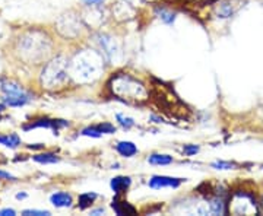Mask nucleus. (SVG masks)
Here are the masks:
<instances>
[{"mask_svg": "<svg viewBox=\"0 0 263 216\" xmlns=\"http://www.w3.org/2000/svg\"><path fill=\"white\" fill-rule=\"evenodd\" d=\"M260 206H262V207H260V212H263V202L260 203Z\"/></svg>", "mask_w": 263, "mask_h": 216, "instance_id": "c756f323", "label": "nucleus"}, {"mask_svg": "<svg viewBox=\"0 0 263 216\" xmlns=\"http://www.w3.org/2000/svg\"><path fill=\"white\" fill-rule=\"evenodd\" d=\"M98 129L104 133H108V134H111V133L116 132V127H114L113 124H110V123H103V124H100L98 126Z\"/></svg>", "mask_w": 263, "mask_h": 216, "instance_id": "4be33fe9", "label": "nucleus"}, {"mask_svg": "<svg viewBox=\"0 0 263 216\" xmlns=\"http://www.w3.org/2000/svg\"><path fill=\"white\" fill-rule=\"evenodd\" d=\"M183 179H174V177H167V175H154L149 180L151 188H164V187H179L183 183Z\"/></svg>", "mask_w": 263, "mask_h": 216, "instance_id": "423d86ee", "label": "nucleus"}, {"mask_svg": "<svg viewBox=\"0 0 263 216\" xmlns=\"http://www.w3.org/2000/svg\"><path fill=\"white\" fill-rule=\"evenodd\" d=\"M27 198V194H25V193H19V194H16V199H19V200H21V199H25Z\"/></svg>", "mask_w": 263, "mask_h": 216, "instance_id": "c85d7f7f", "label": "nucleus"}, {"mask_svg": "<svg viewBox=\"0 0 263 216\" xmlns=\"http://www.w3.org/2000/svg\"><path fill=\"white\" fill-rule=\"evenodd\" d=\"M100 213H104L103 209H97V210H92V212H91V215H100Z\"/></svg>", "mask_w": 263, "mask_h": 216, "instance_id": "cd10ccee", "label": "nucleus"}, {"mask_svg": "<svg viewBox=\"0 0 263 216\" xmlns=\"http://www.w3.org/2000/svg\"><path fill=\"white\" fill-rule=\"evenodd\" d=\"M111 207L114 209V212L117 215H135L136 213V209L132 206L130 203L127 202H120L119 199H114Z\"/></svg>", "mask_w": 263, "mask_h": 216, "instance_id": "0eeeda50", "label": "nucleus"}, {"mask_svg": "<svg viewBox=\"0 0 263 216\" xmlns=\"http://www.w3.org/2000/svg\"><path fill=\"white\" fill-rule=\"evenodd\" d=\"M84 2L86 3V5H89V6H91V5H98V3H101L103 0H84Z\"/></svg>", "mask_w": 263, "mask_h": 216, "instance_id": "bb28decb", "label": "nucleus"}, {"mask_svg": "<svg viewBox=\"0 0 263 216\" xmlns=\"http://www.w3.org/2000/svg\"><path fill=\"white\" fill-rule=\"evenodd\" d=\"M130 179L129 177H114L111 180V188H113V191L116 194H122L124 193L127 188L130 187Z\"/></svg>", "mask_w": 263, "mask_h": 216, "instance_id": "1a4fd4ad", "label": "nucleus"}, {"mask_svg": "<svg viewBox=\"0 0 263 216\" xmlns=\"http://www.w3.org/2000/svg\"><path fill=\"white\" fill-rule=\"evenodd\" d=\"M234 13V9H233V6L228 3V2H226V3H221L218 8H216V15H218V18H230L231 15Z\"/></svg>", "mask_w": 263, "mask_h": 216, "instance_id": "ddd939ff", "label": "nucleus"}, {"mask_svg": "<svg viewBox=\"0 0 263 216\" xmlns=\"http://www.w3.org/2000/svg\"><path fill=\"white\" fill-rule=\"evenodd\" d=\"M227 210L233 215H259L260 205L252 193L240 190L234 191L227 203Z\"/></svg>", "mask_w": 263, "mask_h": 216, "instance_id": "7ed1b4c3", "label": "nucleus"}, {"mask_svg": "<svg viewBox=\"0 0 263 216\" xmlns=\"http://www.w3.org/2000/svg\"><path fill=\"white\" fill-rule=\"evenodd\" d=\"M148 161H149V164H152V165H168V164L173 162V156L155 153V155H151Z\"/></svg>", "mask_w": 263, "mask_h": 216, "instance_id": "4468645a", "label": "nucleus"}, {"mask_svg": "<svg viewBox=\"0 0 263 216\" xmlns=\"http://www.w3.org/2000/svg\"><path fill=\"white\" fill-rule=\"evenodd\" d=\"M29 149H43L44 148V145L43 143H37V145H28Z\"/></svg>", "mask_w": 263, "mask_h": 216, "instance_id": "a878e982", "label": "nucleus"}, {"mask_svg": "<svg viewBox=\"0 0 263 216\" xmlns=\"http://www.w3.org/2000/svg\"><path fill=\"white\" fill-rule=\"evenodd\" d=\"M48 72H51V75H44L43 73V81H46V84L50 86L62 84L67 79V63H65L62 58H57L54 62H51V65H48Z\"/></svg>", "mask_w": 263, "mask_h": 216, "instance_id": "39448f33", "label": "nucleus"}, {"mask_svg": "<svg viewBox=\"0 0 263 216\" xmlns=\"http://www.w3.org/2000/svg\"><path fill=\"white\" fill-rule=\"evenodd\" d=\"M111 91L116 96L127 103H143L148 100L146 88L130 75H117L113 77Z\"/></svg>", "mask_w": 263, "mask_h": 216, "instance_id": "f257e3e1", "label": "nucleus"}, {"mask_svg": "<svg viewBox=\"0 0 263 216\" xmlns=\"http://www.w3.org/2000/svg\"><path fill=\"white\" fill-rule=\"evenodd\" d=\"M117 152L122 155V156H126V158H130L133 155L138 153V148L135 146V143L132 142H119L117 146H116Z\"/></svg>", "mask_w": 263, "mask_h": 216, "instance_id": "9d476101", "label": "nucleus"}, {"mask_svg": "<svg viewBox=\"0 0 263 216\" xmlns=\"http://www.w3.org/2000/svg\"><path fill=\"white\" fill-rule=\"evenodd\" d=\"M117 122L120 123L124 129H130L132 126L135 124L133 119H130V117H126V115H123V114H117Z\"/></svg>", "mask_w": 263, "mask_h": 216, "instance_id": "aec40b11", "label": "nucleus"}, {"mask_svg": "<svg viewBox=\"0 0 263 216\" xmlns=\"http://www.w3.org/2000/svg\"><path fill=\"white\" fill-rule=\"evenodd\" d=\"M0 145L8 146V148H16L21 145V138L18 134H6V136H0Z\"/></svg>", "mask_w": 263, "mask_h": 216, "instance_id": "f8f14e48", "label": "nucleus"}, {"mask_svg": "<svg viewBox=\"0 0 263 216\" xmlns=\"http://www.w3.org/2000/svg\"><path fill=\"white\" fill-rule=\"evenodd\" d=\"M2 92H3V103L9 107H22L31 100V95L21 85L10 81L2 82Z\"/></svg>", "mask_w": 263, "mask_h": 216, "instance_id": "20e7f679", "label": "nucleus"}, {"mask_svg": "<svg viewBox=\"0 0 263 216\" xmlns=\"http://www.w3.org/2000/svg\"><path fill=\"white\" fill-rule=\"evenodd\" d=\"M95 199H97V194L95 193H82L81 196H79V207L81 209H86V207H89L92 203L95 202Z\"/></svg>", "mask_w": 263, "mask_h": 216, "instance_id": "2eb2a0df", "label": "nucleus"}, {"mask_svg": "<svg viewBox=\"0 0 263 216\" xmlns=\"http://www.w3.org/2000/svg\"><path fill=\"white\" fill-rule=\"evenodd\" d=\"M50 202L54 205L56 207H69L72 205V196L69 193H63V191H59L51 194Z\"/></svg>", "mask_w": 263, "mask_h": 216, "instance_id": "6e6552de", "label": "nucleus"}, {"mask_svg": "<svg viewBox=\"0 0 263 216\" xmlns=\"http://www.w3.org/2000/svg\"><path fill=\"white\" fill-rule=\"evenodd\" d=\"M34 161L40 164H56L59 162V156L54 153H40L34 156Z\"/></svg>", "mask_w": 263, "mask_h": 216, "instance_id": "dca6fc26", "label": "nucleus"}, {"mask_svg": "<svg viewBox=\"0 0 263 216\" xmlns=\"http://www.w3.org/2000/svg\"><path fill=\"white\" fill-rule=\"evenodd\" d=\"M212 168L215 169H235L237 164L235 162H230V161H216L212 164Z\"/></svg>", "mask_w": 263, "mask_h": 216, "instance_id": "a211bd4d", "label": "nucleus"}, {"mask_svg": "<svg viewBox=\"0 0 263 216\" xmlns=\"http://www.w3.org/2000/svg\"><path fill=\"white\" fill-rule=\"evenodd\" d=\"M0 180H15V177H13V175H10L9 172L0 171Z\"/></svg>", "mask_w": 263, "mask_h": 216, "instance_id": "393cba45", "label": "nucleus"}, {"mask_svg": "<svg viewBox=\"0 0 263 216\" xmlns=\"http://www.w3.org/2000/svg\"><path fill=\"white\" fill-rule=\"evenodd\" d=\"M100 44L101 48L104 50V53L108 57H113L116 53V47H114V40L113 38L107 37V35H100Z\"/></svg>", "mask_w": 263, "mask_h": 216, "instance_id": "9b49d317", "label": "nucleus"}, {"mask_svg": "<svg viewBox=\"0 0 263 216\" xmlns=\"http://www.w3.org/2000/svg\"><path fill=\"white\" fill-rule=\"evenodd\" d=\"M82 134L88 136V138H100L103 134V132L98 129V126H95V127H86V129H84Z\"/></svg>", "mask_w": 263, "mask_h": 216, "instance_id": "6ab92c4d", "label": "nucleus"}, {"mask_svg": "<svg viewBox=\"0 0 263 216\" xmlns=\"http://www.w3.org/2000/svg\"><path fill=\"white\" fill-rule=\"evenodd\" d=\"M24 216H48L50 212L48 210H37V209H27L22 212Z\"/></svg>", "mask_w": 263, "mask_h": 216, "instance_id": "412c9836", "label": "nucleus"}, {"mask_svg": "<svg viewBox=\"0 0 263 216\" xmlns=\"http://www.w3.org/2000/svg\"><path fill=\"white\" fill-rule=\"evenodd\" d=\"M157 12H158L161 21H162L164 24H168V25L174 24V21H176V13H174V12L164 9V8H158Z\"/></svg>", "mask_w": 263, "mask_h": 216, "instance_id": "f3484780", "label": "nucleus"}, {"mask_svg": "<svg viewBox=\"0 0 263 216\" xmlns=\"http://www.w3.org/2000/svg\"><path fill=\"white\" fill-rule=\"evenodd\" d=\"M103 70V57L97 51H84L72 62V75L81 82H89L97 79Z\"/></svg>", "mask_w": 263, "mask_h": 216, "instance_id": "f03ea898", "label": "nucleus"}, {"mask_svg": "<svg viewBox=\"0 0 263 216\" xmlns=\"http://www.w3.org/2000/svg\"><path fill=\"white\" fill-rule=\"evenodd\" d=\"M183 152H184L186 155H189V156H192V155H195V153L199 152V146H196V145H186V146L183 148Z\"/></svg>", "mask_w": 263, "mask_h": 216, "instance_id": "5701e85b", "label": "nucleus"}, {"mask_svg": "<svg viewBox=\"0 0 263 216\" xmlns=\"http://www.w3.org/2000/svg\"><path fill=\"white\" fill-rule=\"evenodd\" d=\"M16 212L13 209H2L0 210V216H15Z\"/></svg>", "mask_w": 263, "mask_h": 216, "instance_id": "b1692460", "label": "nucleus"}]
</instances>
